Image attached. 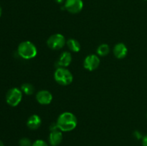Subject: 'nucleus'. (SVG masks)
I'll return each mask as SVG.
<instances>
[{"label": "nucleus", "mask_w": 147, "mask_h": 146, "mask_svg": "<svg viewBox=\"0 0 147 146\" xmlns=\"http://www.w3.org/2000/svg\"><path fill=\"white\" fill-rule=\"evenodd\" d=\"M113 54L118 59H123L126 57L128 54V49L126 44L123 43H118L113 47Z\"/></svg>", "instance_id": "9d476101"}, {"label": "nucleus", "mask_w": 147, "mask_h": 146, "mask_svg": "<svg viewBox=\"0 0 147 146\" xmlns=\"http://www.w3.org/2000/svg\"><path fill=\"white\" fill-rule=\"evenodd\" d=\"M146 117H147V114H146Z\"/></svg>", "instance_id": "5701e85b"}, {"label": "nucleus", "mask_w": 147, "mask_h": 146, "mask_svg": "<svg viewBox=\"0 0 147 146\" xmlns=\"http://www.w3.org/2000/svg\"><path fill=\"white\" fill-rule=\"evenodd\" d=\"M42 124L41 118L37 115H32L28 118L27 121V125L30 130H37Z\"/></svg>", "instance_id": "f8f14e48"}, {"label": "nucleus", "mask_w": 147, "mask_h": 146, "mask_svg": "<svg viewBox=\"0 0 147 146\" xmlns=\"http://www.w3.org/2000/svg\"><path fill=\"white\" fill-rule=\"evenodd\" d=\"M134 137L137 139H140L142 137V134H141L139 131H135L134 133Z\"/></svg>", "instance_id": "a211bd4d"}, {"label": "nucleus", "mask_w": 147, "mask_h": 146, "mask_svg": "<svg viewBox=\"0 0 147 146\" xmlns=\"http://www.w3.org/2000/svg\"><path fill=\"white\" fill-rule=\"evenodd\" d=\"M19 144L20 146H32V143L31 140L27 137H22L19 141Z\"/></svg>", "instance_id": "dca6fc26"}, {"label": "nucleus", "mask_w": 147, "mask_h": 146, "mask_svg": "<svg viewBox=\"0 0 147 146\" xmlns=\"http://www.w3.org/2000/svg\"><path fill=\"white\" fill-rule=\"evenodd\" d=\"M54 79L60 85L67 86L73 82V76L65 67H57L54 73Z\"/></svg>", "instance_id": "7ed1b4c3"}, {"label": "nucleus", "mask_w": 147, "mask_h": 146, "mask_svg": "<svg viewBox=\"0 0 147 146\" xmlns=\"http://www.w3.org/2000/svg\"><path fill=\"white\" fill-rule=\"evenodd\" d=\"M36 100L40 104H49L53 100V94L48 90H40L36 94Z\"/></svg>", "instance_id": "6e6552de"}, {"label": "nucleus", "mask_w": 147, "mask_h": 146, "mask_svg": "<svg viewBox=\"0 0 147 146\" xmlns=\"http://www.w3.org/2000/svg\"><path fill=\"white\" fill-rule=\"evenodd\" d=\"M110 51L109 45L107 44H101L97 48V54L101 57H105L107 55Z\"/></svg>", "instance_id": "4468645a"}, {"label": "nucleus", "mask_w": 147, "mask_h": 146, "mask_svg": "<svg viewBox=\"0 0 147 146\" xmlns=\"http://www.w3.org/2000/svg\"><path fill=\"white\" fill-rule=\"evenodd\" d=\"M72 62V55L70 52H64L60 54L57 60L56 64L57 67H67Z\"/></svg>", "instance_id": "9b49d317"}, {"label": "nucleus", "mask_w": 147, "mask_h": 146, "mask_svg": "<svg viewBox=\"0 0 147 146\" xmlns=\"http://www.w3.org/2000/svg\"><path fill=\"white\" fill-rule=\"evenodd\" d=\"M65 43V38L61 34H53L47 40V44L48 47L53 50H60L64 47Z\"/></svg>", "instance_id": "39448f33"}, {"label": "nucleus", "mask_w": 147, "mask_h": 146, "mask_svg": "<svg viewBox=\"0 0 147 146\" xmlns=\"http://www.w3.org/2000/svg\"><path fill=\"white\" fill-rule=\"evenodd\" d=\"M22 90L16 87L10 89L6 94V101L7 104L11 107H16L22 101Z\"/></svg>", "instance_id": "20e7f679"}, {"label": "nucleus", "mask_w": 147, "mask_h": 146, "mask_svg": "<svg viewBox=\"0 0 147 146\" xmlns=\"http://www.w3.org/2000/svg\"><path fill=\"white\" fill-rule=\"evenodd\" d=\"M21 90L27 95H32L34 92V87L30 83H24L22 85Z\"/></svg>", "instance_id": "2eb2a0df"}, {"label": "nucleus", "mask_w": 147, "mask_h": 146, "mask_svg": "<svg viewBox=\"0 0 147 146\" xmlns=\"http://www.w3.org/2000/svg\"><path fill=\"white\" fill-rule=\"evenodd\" d=\"M67 47L70 51L73 52H78L80 50V44L78 40H75V39H70L66 42Z\"/></svg>", "instance_id": "ddd939ff"}, {"label": "nucleus", "mask_w": 147, "mask_h": 146, "mask_svg": "<svg viewBox=\"0 0 147 146\" xmlns=\"http://www.w3.org/2000/svg\"><path fill=\"white\" fill-rule=\"evenodd\" d=\"M57 128L62 132H70L74 130L78 125L76 116L70 112H65L60 114L57 117Z\"/></svg>", "instance_id": "f257e3e1"}, {"label": "nucleus", "mask_w": 147, "mask_h": 146, "mask_svg": "<svg viewBox=\"0 0 147 146\" xmlns=\"http://www.w3.org/2000/svg\"><path fill=\"white\" fill-rule=\"evenodd\" d=\"M0 146H4V143H3L1 141V140H0Z\"/></svg>", "instance_id": "412c9836"}, {"label": "nucleus", "mask_w": 147, "mask_h": 146, "mask_svg": "<svg viewBox=\"0 0 147 146\" xmlns=\"http://www.w3.org/2000/svg\"><path fill=\"white\" fill-rule=\"evenodd\" d=\"M64 7L71 14H78L83 8V0H65Z\"/></svg>", "instance_id": "423d86ee"}, {"label": "nucleus", "mask_w": 147, "mask_h": 146, "mask_svg": "<svg viewBox=\"0 0 147 146\" xmlns=\"http://www.w3.org/2000/svg\"><path fill=\"white\" fill-rule=\"evenodd\" d=\"M1 7H0V17H1Z\"/></svg>", "instance_id": "4be33fe9"}, {"label": "nucleus", "mask_w": 147, "mask_h": 146, "mask_svg": "<svg viewBox=\"0 0 147 146\" xmlns=\"http://www.w3.org/2000/svg\"><path fill=\"white\" fill-rule=\"evenodd\" d=\"M146 1H147V0H146Z\"/></svg>", "instance_id": "b1692460"}, {"label": "nucleus", "mask_w": 147, "mask_h": 146, "mask_svg": "<svg viewBox=\"0 0 147 146\" xmlns=\"http://www.w3.org/2000/svg\"><path fill=\"white\" fill-rule=\"evenodd\" d=\"M55 2H57V4H62L63 1H65V0H55Z\"/></svg>", "instance_id": "aec40b11"}, {"label": "nucleus", "mask_w": 147, "mask_h": 146, "mask_svg": "<svg viewBox=\"0 0 147 146\" xmlns=\"http://www.w3.org/2000/svg\"><path fill=\"white\" fill-rule=\"evenodd\" d=\"M63 140V133L60 130L50 131L49 135V143L52 146H57L61 143Z\"/></svg>", "instance_id": "1a4fd4ad"}, {"label": "nucleus", "mask_w": 147, "mask_h": 146, "mask_svg": "<svg viewBox=\"0 0 147 146\" xmlns=\"http://www.w3.org/2000/svg\"><path fill=\"white\" fill-rule=\"evenodd\" d=\"M17 52L22 58L24 60H31L36 57L37 50L36 46L32 42L24 41L19 44Z\"/></svg>", "instance_id": "f03ea898"}, {"label": "nucleus", "mask_w": 147, "mask_h": 146, "mask_svg": "<svg viewBox=\"0 0 147 146\" xmlns=\"http://www.w3.org/2000/svg\"><path fill=\"white\" fill-rule=\"evenodd\" d=\"M142 145L147 146V135L142 138Z\"/></svg>", "instance_id": "6ab92c4d"}, {"label": "nucleus", "mask_w": 147, "mask_h": 146, "mask_svg": "<svg viewBox=\"0 0 147 146\" xmlns=\"http://www.w3.org/2000/svg\"><path fill=\"white\" fill-rule=\"evenodd\" d=\"M32 146H48L47 143L42 140H37L32 143Z\"/></svg>", "instance_id": "f3484780"}, {"label": "nucleus", "mask_w": 147, "mask_h": 146, "mask_svg": "<svg viewBox=\"0 0 147 146\" xmlns=\"http://www.w3.org/2000/svg\"><path fill=\"white\" fill-rule=\"evenodd\" d=\"M100 64V59L96 54H89L85 58L83 67L88 71H94Z\"/></svg>", "instance_id": "0eeeda50"}]
</instances>
